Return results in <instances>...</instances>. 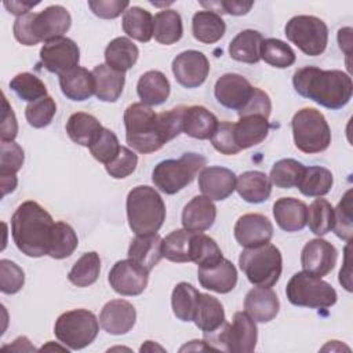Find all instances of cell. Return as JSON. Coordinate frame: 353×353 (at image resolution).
Masks as SVG:
<instances>
[{
  "label": "cell",
  "mask_w": 353,
  "mask_h": 353,
  "mask_svg": "<svg viewBox=\"0 0 353 353\" xmlns=\"http://www.w3.org/2000/svg\"><path fill=\"white\" fill-rule=\"evenodd\" d=\"M183 110L185 106H176L157 114L142 102L131 103L124 112L127 143L143 154L161 149L182 132Z\"/></svg>",
  "instance_id": "6da1fadb"
},
{
  "label": "cell",
  "mask_w": 353,
  "mask_h": 353,
  "mask_svg": "<svg viewBox=\"0 0 353 353\" xmlns=\"http://www.w3.org/2000/svg\"><path fill=\"white\" fill-rule=\"evenodd\" d=\"M292 84L301 97L332 110L347 105L353 94L352 77L338 69L305 66L294 73Z\"/></svg>",
  "instance_id": "7a4b0ae2"
},
{
  "label": "cell",
  "mask_w": 353,
  "mask_h": 353,
  "mask_svg": "<svg viewBox=\"0 0 353 353\" xmlns=\"http://www.w3.org/2000/svg\"><path fill=\"white\" fill-rule=\"evenodd\" d=\"M54 219L33 200L18 205L11 218V234L17 248L32 258L48 254Z\"/></svg>",
  "instance_id": "3957f363"
},
{
  "label": "cell",
  "mask_w": 353,
  "mask_h": 353,
  "mask_svg": "<svg viewBox=\"0 0 353 353\" xmlns=\"http://www.w3.org/2000/svg\"><path fill=\"white\" fill-rule=\"evenodd\" d=\"M72 18L62 6H50L41 12H29L14 22V37L23 46H36L62 37L69 30Z\"/></svg>",
  "instance_id": "277c9868"
},
{
  "label": "cell",
  "mask_w": 353,
  "mask_h": 353,
  "mask_svg": "<svg viewBox=\"0 0 353 353\" xmlns=\"http://www.w3.org/2000/svg\"><path fill=\"white\" fill-rule=\"evenodd\" d=\"M125 208L128 226L135 234L154 233L165 221V204L157 190L148 185L128 192Z\"/></svg>",
  "instance_id": "5b68a950"
},
{
  "label": "cell",
  "mask_w": 353,
  "mask_h": 353,
  "mask_svg": "<svg viewBox=\"0 0 353 353\" xmlns=\"http://www.w3.org/2000/svg\"><path fill=\"white\" fill-rule=\"evenodd\" d=\"M256 341V324L247 312H236L230 324L225 321V324L216 331L204 334V343L210 350L251 353L255 350Z\"/></svg>",
  "instance_id": "8992f818"
},
{
  "label": "cell",
  "mask_w": 353,
  "mask_h": 353,
  "mask_svg": "<svg viewBox=\"0 0 353 353\" xmlns=\"http://www.w3.org/2000/svg\"><path fill=\"white\" fill-rule=\"evenodd\" d=\"M239 265L251 284L273 287L281 276L283 256L276 245L266 243L244 248L239 256Z\"/></svg>",
  "instance_id": "52a82bcc"
},
{
  "label": "cell",
  "mask_w": 353,
  "mask_h": 353,
  "mask_svg": "<svg viewBox=\"0 0 353 353\" xmlns=\"http://www.w3.org/2000/svg\"><path fill=\"white\" fill-rule=\"evenodd\" d=\"M207 160L200 153H183L178 160L168 159L160 161L152 172L154 186L165 193L175 194L192 183L199 171L204 168Z\"/></svg>",
  "instance_id": "ba28073f"
},
{
  "label": "cell",
  "mask_w": 353,
  "mask_h": 353,
  "mask_svg": "<svg viewBox=\"0 0 353 353\" xmlns=\"http://www.w3.org/2000/svg\"><path fill=\"white\" fill-rule=\"evenodd\" d=\"M291 128L295 146L303 153L324 152L331 143V130L324 114L313 108L298 110L292 120Z\"/></svg>",
  "instance_id": "9c48e42d"
},
{
  "label": "cell",
  "mask_w": 353,
  "mask_h": 353,
  "mask_svg": "<svg viewBox=\"0 0 353 353\" xmlns=\"http://www.w3.org/2000/svg\"><path fill=\"white\" fill-rule=\"evenodd\" d=\"M285 295L290 303L310 309H327L335 305L338 295L335 288L306 272L295 273L285 287Z\"/></svg>",
  "instance_id": "30bf717a"
},
{
  "label": "cell",
  "mask_w": 353,
  "mask_h": 353,
  "mask_svg": "<svg viewBox=\"0 0 353 353\" xmlns=\"http://www.w3.org/2000/svg\"><path fill=\"white\" fill-rule=\"evenodd\" d=\"M99 331L95 314L87 309H73L62 313L54 325L58 341L70 350L84 349L94 342Z\"/></svg>",
  "instance_id": "8fae6325"
},
{
  "label": "cell",
  "mask_w": 353,
  "mask_h": 353,
  "mask_svg": "<svg viewBox=\"0 0 353 353\" xmlns=\"http://www.w3.org/2000/svg\"><path fill=\"white\" fill-rule=\"evenodd\" d=\"M287 39L303 54L317 57L324 52L328 43V28L325 22L314 15H295L285 28Z\"/></svg>",
  "instance_id": "7c38bea8"
},
{
  "label": "cell",
  "mask_w": 353,
  "mask_h": 353,
  "mask_svg": "<svg viewBox=\"0 0 353 353\" xmlns=\"http://www.w3.org/2000/svg\"><path fill=\"white\" fill-rule=\"evenodd\" d=\"M40 61L50 73L61 76L79 66L80 50L69 37H57L43 44L40 50Z\"/></svg>",
  "instance_id": "4fadbf2b"
},
{
  "label": "cell",
  "mask_w": 353,
  "mask_h": 353,
  "mask_svg": "<svg viewBox=\"0 0 353 353\" xmlns=\"http://www.w3.org/2000/svg\"><path fill=\"white\" fill-rule=\"evenodd\" d=\"M110 287L120 295H141L149 281V270L132 259L117 261L108 276Z\"/></svg>",
  "instance_id": "5bb4252c"
},
{
  "label": "cell",
  "mask_w": 353,
  "mask_h": 353,
  "mask_svg": "<svg viewBox=\"0 0 353 353\" xmlns=\"http://www.w3.org/2000/svg\"><path fill=\"white\" fill-rule=\"evenodd\" d=\"M171 68L175 80L186 88L201 85L210 73V62L207 57L196 50H188L178 54L174 58Z\"/></svg>",
  "instance_id": "9a60e30c"
},
{
  "label": "cell",
  "mask_w": 353,
  "mask_h": 353,
  "mask_svg": "<svg viewBox=\"0 0 353 353\" xmlns=\"http://www.w3.org/2000/svg\"><path fill=\"white\" fill-rule=\"evenodd\" d=\"M251 83L241 74L226 73L222 74L214 87L216 101L232 110H241L254 94Z\"/></svg>",
  "instance_id": "2e32d148"
},
{
  "label": "cell",
  "mask_w": 353,
  "mask_h": 353,
  "mask_svg": "<svg viewBox=\"0 0 353 353\" xmlns=\"http://www.w3.org/2000/svg\"><path fill=\"white\" fill-rule=\"evenodd\" d=\"M338 251L324 239L309 240L301 252V265L303 272L317 277L327 276L336 265Z\"/></svg>",
  "instance_id": "e0dca14e"
},
{
  "label": "cell",
  "mask_w": 353,
  "mask_h": 353,
  "mask_svg": "<svg viewBox=\"0 0 353 353\" xmlns=\"http://www.w3.org/2000/svg\"><path fill=\"white\" fill-rule=\"evenodd\" d=\"M234 237L244 248L262 245L270 243L273 237V225L262 214H244L234 225Z\"/></svg>",
  "instance_id": "ac0fdd59"
},
{
  "label": "cell",
  "mask_w": 353,
  "mask_h": 353,
  "mask_svg": "<svg viewBox=\"0 0 353 353\" xmlns=\"http://www.w3.org/2000/svg\"><path fill=\"white\" fill-rule=\"evenodd\" d=\"M137 321V310L132 303L124 299L106 302L99 313L101 327L110 335H123L132 330Z\"/></svg>",
  "instance_id": "d6986e66"
},
{
  "label": "cell",
  "mask_w": 353,
  "mask_h": 353,
  "mask_svg": "<svg viewBox=\"0 0 353 353\" xmlns=\"http://www.w3.org/2000/svg\"><path fill=\"white\" fill-rule=\"evenodd\" d=\"M236 175L225 167H204L199 174V188L210 200H225L236 190Z\"/></svg>",
  "instance_id": "ffe728a7"
},
{
  "label": "cell",
  "mask_w": 353,
  "mask_h": 353,
  "mask_svg": "<svg viewBox=\"0 0 353 353\" xmlns=\"http://www.w3.org/2000/svg\"><path fill=\"white\" fill-rule=\"evenodd\" d=\"M244 309L255 321L269 323L277 316L280 301L270 287H254L244 298Z\"/></svg>",
  "instance_id": "44dd1931"
},
{
  "label": "cell",
  "mask_w": 353,
  "mask_h": 353,
  "mask_svg": "<svg viewBox=\"0 0 353 353\" xmlns=\"http://www.w3.org/2000/svg\"><path fill=\"white\" fill-rule=\"evenodd\" d=\"M197 277L203 288L218 294H228L237 284V270L226 258L214 266L199 268Z\"/></svg>",
  "instance_id": "7402d4cb"
},
{
  "label": "cell",
  "mask_w": 353,
  "mask_h": 353,
  "mask_svg": "<svg viewBox=\"0 0 353 353\" xmlns=\"http://www.w3.org/2000/svg\"><path fill=\"white\" fill-rule=\"evenodd\" d=\"M216 218V207L205 196L193 197L182 211V226L189 232H204L210 229Z\"/></svg>",
  "instance_id": "603a6c76"
},
{
  "label": "cell",
  "mask_w": 353,
  "mask_h": 353,
  "mask_svg": "<svg viewBox=\"0 0 353 353\" xmlns=\"http://www.w3.org/2000/svg\"><path fill=\"white\" fill-rule=\"evenodd\" d=\"M128 258L150 272L164 258L163 239L156 232L137 234L130 244Z\"/></svg>",
  "instance_id": "cb8c5ba5"
},
{
  "label": "cell",
  "mask_w": 353,
  "mask_h": 353,
  "mask_svg": "<svg viewBox=\"0 0 353 353\" xmlns=\"http://www.w3.org/2000/svg\"><path fill=\"white\" fill-rule=\"evenodd\" d=\"M270 124L266 117L261 114L241 116L240 120L233 124L234 142L240 150L259 145L269 134Z\"/></svg>",
  "instance_id": "d4e9b609"
},
{
  "label": "cell",
  "mask_w": 353,
  "mask_h": 353,
  "mask_svg": "<svg viewBox=\"0 0 353 353\" xmlns=\"http://www.w3.org/2000/svg\"><path fill=\"white\" fill-rule=\"evenodd\" d=\"M273 216L285 232H299L306 226L307 205L294 197H281L273 204Z\"/></svg>",
  "instance_id": "484cf974"
},
{
  "label": "cell",
  "mask_w": 353,
  "mask_h": 353,
  "mask_svg": "<svg viewBox=\"0 0 353 353\" xmlns=\"http://www.w3.org/2000/svg\"><path fill=\"white\" fill-rule=\"evenodd\" d=\"M59 87L68 99L85 101L95 94V79L88 69L76 66L59 76Z\"/></svg>",
  "instance_id": "4316f807"
},
{
  "label": "cell",
  "mask_w": 353,
  "mask_h": 353,
  "mask_svg": "<svg viewBox=\"0 0 353 353\" xmlns=\"http://www.w3.org/2000/svg\"><path fill=\"white\" fill-rule=\"evenodd\" d=\"M218 119L204 106H185L182 132L196 139H211L218 127Z\"/></svg>",
  "instance_id": "83f0119b"
},
{
  "label": "cell",
  "mask_w": 353,
  "mask_h": 353,
  "mask_svg": "<svg viewBox=\"0 0 353 353\" xmlns=\"http://www.w3.org/2000/svg\"><path fill=\"white\" fill-rule=\"evenodd\" d=\"M91 72L95 79V97L102 102H116L124 88V73L106 63L97 65Z\"/></svg>",
  "instance_id": "f1b7e54d"
},
{
  "label": "cell",
  "mask_w": 353,
  "mask_h": 353,
  "mask_svg": "<svg viewBox=\"0 0 353 353\" xmlns=\"http://www.w3.org/2000/svg\"><path fill=\"white\" fill-rule=\"evenodd\" d=\"M193 321L199 330L204 334H210L221 328L226 319L222 303L210 294H201L197 299V306L194 310Z\"/></svg>",
  "instance_id": "f546056e"
},
{
  "label": "cell",
  "mask_w": 353,
  "mask_h": 353,
  "mask_svg": "<svg viewBox=\"0 0 353 353\" xmlns=\"http://www.w3.org/2000/svg\"><path fill=\"white\" fill-rule=\"evenodd\" d=\"M170 81L160 70H148L137 84V92L143 105L156 106L167 101L170 95Z\"/></svg>",
  "instance_id": "4dcf8cb0"
},
{
  "label": "cell",
  "mask_w": 353,
  "mask_h": 353,
  "mask_svg": "<svg viewBox=\"0 0 353 353\" xmlns=\"http://www.w3.org/2000/svg\"><path fill=\"white\" fill-rule=\"evenodd\" d=\"M236 190L247 203L258 204L269 199L272 193V182L262 171H245L236 179Z\"/></svg>",
  "instance_id": "1f68e13d"
},
{
  "label": "cell",
  "mask_w": 353,
  "mask_h": 353,
  "mask_svg": "<svg viewBox=\"0 0 353 353\" xmlns=\"http://www.w3.org/2000/svg\"><path fill=\"white\" fill-rule=\"evenodd\" d=\"M226 30L225 21L216 12L201 10L192 18L193 37L204 44H214L219 41Z\"/></svg>",
  "instance_id": "d6a6232c"
},
{
  "label": "cell",
  "mask_w": 353,
  "mask_h": 353,
  "mask_svg": "<svg viewBox=\"0 0 353 353\" xmlns=\"http://www.w3.org/2000/svg\"><path fill=\"white\" fill-rule=\"evenodd\" d=\"M263 41L262 34L254 29H245L237 33L229 44L232 59L244 63H256L261 59L259 48Z\"/></svg>",
  "instance_id": "836d02e7"
},
{
  "label": "cell",
  "mask_w": 353,
  "mask_h": 353,
  "mask_svg": "<svg viewBox=\"0 0 353 353\" xmlns=\"http://www.w3.org/2000/svg\"><path fill=\"white\" fill-rule=\"evenodd\" d=\"M138 57L139 50L128 37H116L105 48L106 65L123 73L137 63Z\"/></svg>",
  "instance_id": "e575fe53"
},
{
  "label": "cell",
  "mask_w": 353,
  "mask_h": 353,
  "mask_svg": "<svg viewBox=\"0 0 353 353\" xmlns=\"http://www.w3.org/2000/svg\"><path fill=\"white\" fill-rule=\"evenodd\" d=\"M102 128L103 127L97 117L84 112L73 113L66 123V132L69 138L74 143L87 148L94 142Z\"/></svg>",
  "instance_id": "d590c367"
},
{
  "label": "cell",
  "mask_w": 353,
  "mask_h": 353,
  "mask_svg": "<svg viewBox=\"0 0 353 353\" xmlns=\"http://www.w3.org/2000/svg\"><path fill=\"white\" fill-rule=\"evenodd\" d=\"M121 25L127 36L141 43H148L153 36V17L145 8L128 7L123 14Z\"/></svg>",
  "instance_id": "8d00e7d4"
},
{
  "label": "cell",
  "mask_w": 353,
  "mask_h": 353,
  "mask_svg": "<svg viewBox=\"0 0 353 353\" xmlns=\"http://www.w3.org/2000/svg\"><path fill=\"white\" fill-rule=\"evenodd\" d=\"M183 33L182 18L175 10L159 11L153 18V36L156 41L171 46L181 40Z\"/></svg>",
  "instance_id": "74e56055"
},
{
  "label": "cell",
  "mask_w": 353,
  "mask_h": 353,
  "mask_svg": "<svg viewBox=\"0 0 353 353\" xmlns=\"http://www.w3.org/2000/svg\"><path fill=\"white\" fill-rule=\"evenodd\" d=\"M334 185L332 172L320 165L305 167L303 175L298 183V189L307 197H321L327 194Z\"/></svg>",
  "instance_id": "f35d334b"
},
{
  "label": "cell",
  "mask_w": 353,
  "mask_h": 353,
  "mask_svg": "<svg viewBox=\"0 0 353 353\" xmlns=\"http://www.w3.org/2000/svg\"><path fill=\"white\" fill-rule=\"evenodd\" d=\"M222 259V251L212 237L203 232H193L190 241V262H194L199 268H210Z\"/></svg>",
  "instance_id": "ab89813d"
},
{
  "label": "cell",
  "mask_w": 353,
  "mask_h": 353,
  "mask_svg": "<svg viewBox=\"0 0 353 353\" xmlns=\"http://www.w3.org/2000/svg\"><path fill=\"white\" fill-rule=\"evenodd\" d=\"M199 295V290L194 288L190 283L181 281L174 287L171 294V306L176 319L185 323L193 321Z\"/></svg>",
  "instance_id": "60d3db41"
},
{
  "label": "cell",
  "mask_w": 353,
  "mask_h": 353,
  "mask_svg": "<svg viewBox=\"0 0 353 353\" xmlns=\"http://www.w3.org/2000/svg\"><path fill=\"white\" fill-rule=\"evenodd\" d=\"M101 272V258L95 251L83 254L68 273L69 281L76 287H88L94 284Z\"/></svg>",
  "instance_id": "b9f144b4"
},
{
  "label": "cell",
  "mask_w": 353,
  "mask_h": 353,
  "mask_svg": "<svg viewBox=\"0 0 353 353\" xmlns=\"http://www.w3.org/2000/svg\"><path fill=\"white\" fill-rule=\"evenodd\" d=\"M79 245V239L74 229L66 222H55L48 254L54 259H63L70 256Z\"/></svg>",
  "instance_id": "7bdbcfd3"
},
{
  "label": "cell",
  "mask_w": 353,
  "mask_h": 353,
  "mask_svg": "<svg viewBox=\"0 0 353 353\" xmlns=\"http://www.w3.org/2000/svg\"><path fill=\"white\" fill-rule=\"evenodd\" d=\"M193 232L186 229L172 230L163 239V256L171 262H190V241Z\"/></svg>",
  "instance_id": "ee69618b"
},
{
  "label": "cell",
  "mask_w": 353,
  "mask_h": 353,
  "mask_svg": "<svg viewBox=\"0 0 353 353\" xmlns=\"http://www.w3.org/2000/svg\"><path fill=\"white\" fill-rule=\"evenodd\" d=\"M259 55L261 59H263L268 65L279 69L291 66L296 59L294 50L279 39H263L259 48Z\"/></svg>",
  "instance_id": "f6af8a7d"
},
{
  "label": "cell",
  "mask_w": 353,
  "mask_h": 353,
  "mask_svg": "<svg viewBox=\"0 0 353 353\" xmlns=\"http://www.w3.org/2000/svg\"><path fill=\"white\" fill-rule=\"evenodd\" d=\"M305 171V165L294 159H281L276 161L270 170V182L281 189L298 186Z\"/></svg>",
  "instance_id": "bcb514c9"
},
{
  "label": "cell",
  "mask_w": 353,
  "mask_h": 353,
  "mask_svg": "<svg viewBox=\"0 0 353 353\" xmlns=\"http://www.w3.org/2000/svg\"><path fill=\"white\" fill-rule=\"evenodd\" d=\"M306 225L319 237L331 232L334 225V208L331 203L325 199H316L307 207Z\"/></svg>",
  "instance_id": "7dc6e473"
},
{
  "label": "cell",
  "mask_w": 353,
  "mask_h": 353,
  "mask_svg": "<svg viewBox=\"0 0 353 353\" xmlns=\"http://www.w3.org/2000/svg\"><path fill=\"white\" fill-rule=\"evenodd\" d=\"M10 88L26 102H34L43 97H47L46 84L33 73L23 72L14 76L10 81Z\"/></svg>",
  "instance_id": "c3c4849f"
},
{
  "label": "cell",
  "mask_w": 353,
  "mask_h": 353,
  "mask_svg": "<svg viewBox=\"0 0 353 353\" xmlns=\"http://www.w3.org/2000/svg\"><path fill=\"white\" fill-rule=\"evenodd\" d=\"M88 149L95 160L106 165L119 154L121 145L119 143L116 134L103 127Z\"/></svg>",
  "instance_id": "681fc988"
},
{
  "label": "cell",
  "mask_w": 353,
  "mask_h": 353,
  "mask_svg": "<svg viewBox=\"0 0 353 353\" xmlns=\"http://www.w3.org/2000/svg\"><path fill=\"white\" fill-rule=\"evenodd\" d=\"M57 113V103L51 97H43L30 102L25 109V117L33 128H44L51 124Z\"/></svg>",
  "instance_id": "f907efd6"
},
{
  "label": "cell",
  "mask_w": 353,
  "mask_h": 353,
  "mask_svg": "<svg viewBox=\"0 0 353 353\" xmlns=\"http://www.w3.org/2000/svg\"><path fill=\"white\" fill-rule=\"evenodd\" d=\"M334 233L345 240L350 241L353 233V216H352V189H349L342 200L339 201L338 207L334 210Z\"/></svg>",
  "instance_id": "816d5d0a"
},
{
  "label": "cell",
  "mask_w": 353,
  "mask_h": 353,
  "mask_svg": "<svg viewBox=\"0 0 353 353\" xmlns=\"http://www.w3.org/2000/svg\"><path fill=\"white\" fill-rule=\"evenodd\" d=\"M0 150V176L15 175L21 170L25 160L23 149L14 141H1Z\"/></svg>",
  "instance_id": "f5cc1de1"
},
{
  "label": "cell",
  "mask_w": 353,
  "mask_h": 353,
  "mask_svg": "<svg viewBox=\"0 0 353 353\" xmlns=\"http://www.w3.org/2000/svg\"><path fill=\"white\" fill-rule=\"evenodd\" d=\"M25 284V273L10 259L0 261V290L3 294H17Z\"/></svg>",
  "instance_id": "db71d44e"
},
{
  "label": "cell",
  "mask_w": 353,
  "mask_h": 353,
  "mask_svg": "<svg viewBox=\"0 0 353 353\" xmlns=\"http://www.w3.org/2000/svg\"><path fill=\"white\" fill-rule=\"evenodd\" d=\"M138 164V156L128 148L121 146L119 154L105 165L106 172L114 179H123L131 175Z\"/></svg>",
  "instance_id": "11a10c76"
},
{
  "label": "cell",
  "mask_w": 353,
  "mask_h": 353,
  "mask_svg": "<svg viewBox=\"0 0 353 353\" xmlns=\"http://www.w3.org/2000/svg\"><path fill=\"white\" fill-rule=\"evenodd\" d=\"M211 143L222 154L232 156L241 152L236 142H234V134H233V123L230 121H221L215 130V132L211 137Z\"/></svg>",
  "instance_id": "9f6ffc18"
},
{
  "label": "cell",
  "mask_w": 353,
  "mask_h": 353,
  "mask_svg": "<svg viewBox=\"0 0 353 353\" xmlns=\"http://www.w3.org/2000/svg\"><path fill=\"white\" fill-rule=\"evenodd\" d=\"M88 7L94 15L102 19H113L124 12L130 7V3L121 0H90Z\"/></svg>",
  "instance_id": "6f0895ef"
},
{
  "label": "cell",
  "mask_w": 353,
  "mask_h": 353,
  "mask_svg": "<svg viewBox=\"0 0 353 353\" xmlns=\"http://www.w3.org/2000/svg\"><path fill=\"white\" fill-rule=\"evenodd\" d=\"M270 112H272V102H270L269 95L265 91L255 87L254 94L250 98V101L237 113L240 117L247 116V114H261V116L269 119Z\"/></svg>",
  "instance_id": "680465c9"
},
{
  "label": "cell",
  "mask_w": 353,
  "mask_h": 353,
  "mask_svg": "<svg viewBox=\"0 0 353 353\" xmlns=\"http://www.w3.org/2000/svg\"><path fill=\"white\" fill-rule=\"evenodd\" d=\"M203 7H207L208 11L230 15H245L254 6L252 1H239V0H228V1H201Z\"/></svg>",
  "instance_id": "91938a15"
},
{
  "label": "cell",
  "mask_w": 353,
  "mask_h": 353,
  "mask_svg": "<svg viewBox=\"0 0 353 353\" xmlns=\"http://www.w3.org/2000/svg\"><path fill=\"white\" fill-rule=\"evenodd\" d=\"M3 121H1V141L3 142H10L14 141L17 134H18V123H17V117L14 114L12 108L10 106L6 95L3 97Z\"/></svg>",
  "instance_id": "94428289"
},
{
  "label": "cell",
  "mask_w": 353,
  "mask_h": 353,
  "mask_svg": "<svg viewBox=\"0 0 353 353\" xmlns=\"http://www.w3.org/2000/svg\"><path fill=\"white\" fill-rule=\"evenodd\" d=\"M37 3H30V1H4V7L8 10V12L14 14V15H18V17H22L25 14H29V11L37 6Z\"/></svg>",
  "instance_id": "6125c7cd"
},
{
  "label": "cell",
  "mask_w": 353,
  "mask_h": 353,
  "mask_svg": "<svg viewBox=\"0 0 353 353\" xmlns=\"http://www.w3.org/2000/svg\"><path fill=\"white\" fill-rule=\"evenodd\" d=\"M352 29L350 28H342L338 32V41H339V47L341 50H343L346 52V55L349 57L350 54V48H352Z\"/></svg>",
  "instance_id": "be15d7a7"
},
{
  "label": "cell",
  "mask_w": 353,
  "mask_h": 353,
  "mask_svg": "<svg viewBox=\"0 0 353 353\" xmlns=\"http://www.w3.org/2000/svg\"><path fill=\"white\" fill-rule=\"evenodd\" d=\"M22 342V336L17 338L11 345H4L3 349H10V350H15V352H32V350H36V347L30 343V341L28 338H25L23 343Z\"/></svg>",
  "instance_id": "e7e4bbea"
},
{
  "label": "cell",
  "mask_w": 353,
  "mask_h": 353,
  "mask_svg": "<svg viewBox=\"0 0 353 353\" xmlns=\"http://www.w3.org/2000/svg\"><path fill=\"white\" fill-rule=\"evenodd\" d=\"M350 241H347V245H346V255H345V269L347 270L346 273L343 272V269H341V272H339V283L347 290V291H352V287H350V270H349V255H347V252H349V244Z\"/></svg>",
  "instance_id": "03108f58"
},
{
  "label": "cell",
  "mask_w": 353,
  "mask_h": 353,
  "mask_svg": "<svg viewBox=\"0 0 353 353\" xmlns=\"http://www.w3.org/2000/svg\"><path fill=\"white\" fill-rule=\"evenodd\" d=\"M0 183H1V192L3 196L14 192V189L17 188L18 179L17 175H10V176H0Z\"/></svg>",
  "instance_id": "003e7915"
}]
</instances>
